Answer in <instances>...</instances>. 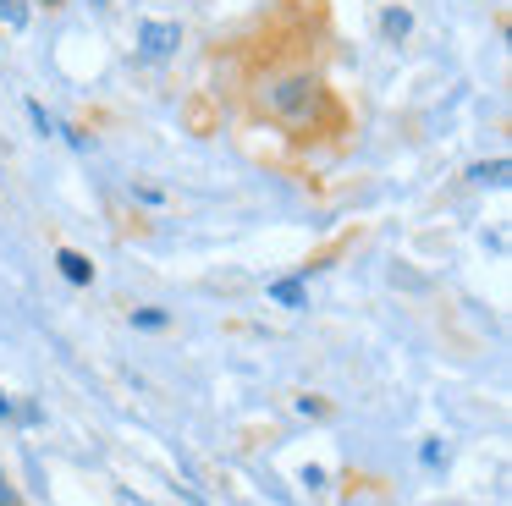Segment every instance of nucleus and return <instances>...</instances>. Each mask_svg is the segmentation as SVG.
<instances>
[{
  "instance_id": "12",
  "label": "nucleus",
  "mask_w": 512,
  "mask_h": 506,
  "mask_svg": "<svg viewBox=\"0 0 512 506\" xmlns=\"http://www.w3.org/2000/svg\"><path fill=\"white\" fill-rule=\"evenodd\" d=\"M94 6H111V0H94Z\"/></svg>"
},
{
  "instance_id": "8",
  "label": "nucleus",
  "mask_w": 512,
  "mask_h": 506,
  "mask_svg": "<svg viewBox=\"0 0 512 506\" xmlns=\"http://www.w3.org/2000/svg\"><path fill=\"white\" fill-rule=\"evenodd\" d=\"M133 325H138V330H160V325H166V314H160V308H138Z\"/></svg>"
},
{
  "instance_id": "6",
  "label": "nucleus",
  "mask_w": 512,
  "mask_h": 506,
  "mask_svg": "<svg viewBox=\"0 0 512 506\" xmlns=\"http://www.w3.org/2000/svg\"><path fill=\"white\" fill-rule=\"evenodd\" d=\"M270 297L287 303V308H303V297H309V292H303V281H276V286H270Z\"/></svg>"
},
{
  "instance_id": "3",
  "label": "nucleus",
  "mask_w": 512,
  "mask_h": 506,
  "mask_svg": "<svg viewBox=\"0 0 512 506\" xmlns=\"http://www.w3.org/2000/svg\"><path fill=\"white\" fill-rule=\"evenodd\" d=\"M56 264H61V275H67L72 286H89V281H94V264L83 259L78 248H61V259H56Z\"/></svg>"
},
{
  "instance_id": "1",
  "label": "nucleus",
  "mask_w": 512,
  "mask_h": 506,
  "mask_svg": "<svg viewBox=\"0 0 512 506\" xmlns=\"http://www.w3.org/2000/svg\"><path fill=\"white\" fill-rule=\"evenodd\" d=\"M265 116L270 121H281V127H314L320 121V110H325V88H320V77H309V72H292V77H276V83H265Z\"/></svg>"
},
{
  "instance_id": "11",
  "label": "nucleus",
  "mask_w": 512,
  "mask_h": 506,
  "mask_svg": "<svg viewBox=\"0 0 512 506\" xmlns=\"http://www.w3.org/2000/svg\"><path fill=\"white\" fill-rule=\"evenodd\" d=\"M6 413H12V396H6V391H0V418H6Z\"/></svg>"
},
{
  "instance_id": "9",
  "label": "nucleus",
  "mask_w": 512,
  "mask_h": 506,
  "mask_svg": "<svg viewBox=\"0 0 512 506\" xmlns=\"http://www.w3.org/2000/svg\"><path fill=\"white\" fill-rule=\"evenodd\" d=\"M28 116H34V127L45 132V138H50V132H56V121L45 116V105H39V99H28Z\"/></svg>"
},
{
  "instance_id": "4",
  "label": "nucleus",
  "mask_w": 512,
  "mask_h": 506,
  "mask_svg": "<svg viewBox=\"0 0 512 506\" xmlns=\"http://www.w3.org/2000/svg\"><path fill=\"white\" fill-rule=\"evenodd\" d=\"M380 28H386V39H408V33H413V17H408L402 6H391L386 17H380Z\"/></svg>"
},
{
  "instance_id": "13",
  "label": "nucleus",
  "mask_w": 512,
  "mask_h": 506,
  "mask_svg": "<svg viewBox=\"0 0 512 506\" xmlns=\"http://www.w3.org/2000/svg\"><path fill=\"white\" fill-rule=\"evenodd\" d=\"M45 6H56V0H45Z\"/></svg>"
},
{
  "instance_id": "10",
  "label": "nucleus",
  "mask_w": 512,
  "mask_h": 506,
  "mask_svg": "<svg viewBox=\"0 0 512 506\" xmlns=\"http://www.w3.org/2000/svg\"><path fill=\"white\" fill-rule=\"evenodd\" d=\"M122 506H149L144 495H133V490H122Z\"/></svg>"
},
{
  "instance_id": "5",
  "label": "nucleus",
  "mask_w": 512,
  "mask_h": 506,
  "mask_svg": "<svg viewBox=\"0 0 512 506\" xmlns=\"http://www.w3.org/2000/svg\"><path fill=\"white\" fill-rule=\"evenodd\" d=\"M468 176H474V182L479 187H507V160H490V165H474V171H468Z\"/></svg>"
},
{
  "instance_id": "7",
  "label": "nucleus",
  "mask_w": 512,
  "mask_h": 506,
  "mask_svg": "<svg viewBox=\"0 0 512 506\" xmlns=\"http://www.w3.org/2000/svg\"><path fill=\"white\" fill-rule=\"evenodd\" d=\"M0 22L6 28H28V0H0Z\"/></svg>"
},
{
  "instance_id": "2",
  "label": "nucleus",
  "mask_w": 512,
  "mask_h": 506,
  "mask_svg": "<svg viewBox=\"0 0 512 506\" xmlns=\"http://www.w3.org/2000/svg\"><path fill=\"white\" fill-rule=\"evenodd\" d=\"M177 44H182L177 22H144L138 28V55L144 61H166V55H177Z\"/></svg>"
}]
</instances>
